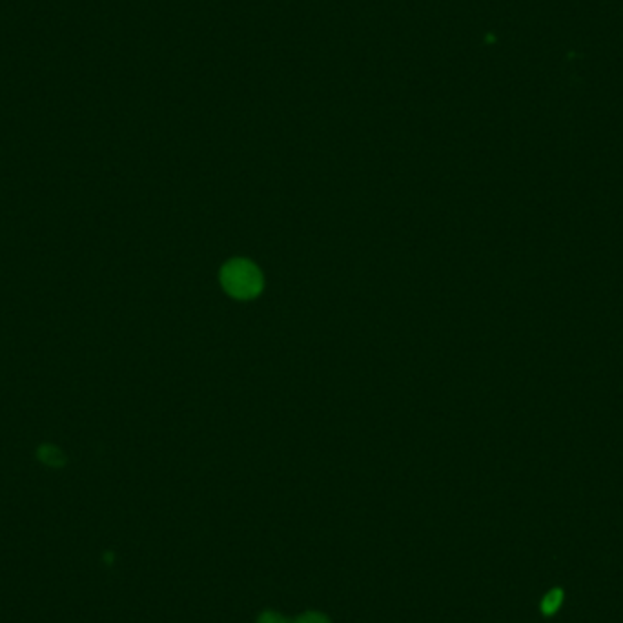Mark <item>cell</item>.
I'll return each mask as SVG.
<instances>
[{"mask_svg":"<svg viewBox=\"0 0 623 623\" xmlns=\"http://www.w3.org/2000/svg\"><path fill=\"white\" fill-rule=\"evenodd\" d=\"M561 600H563V592H561L560 589L549 592L547 596H545V600H543V603H542L543 612H545V615H554V612H556V610L560 609Z\"/></svg>","mask_w":623,"mask_h":623,"instance_id":"2","label":"cell"},{"mask_svg":"<svg viewBox=\"0 0 623 623\" xmlns=\"http://www.w3.org/2000/svg\"><path fill=\"white\" fill-rule=\"evenodd\" d=\"M223 287L226 288L230 296L239 297V299H248V297L257 296L263 288V277L261 272L247 259H233L223 268L221 274Z\"/></svg>","mask_w":623,"mask_h":623,"instance_id":"1","label":"cell"},{"mask_svg":"<svg viewBox=\"0 0 623 623\" xmlns=\"http://www.w3.org/2000/svg\"><path fill=\"white\" fill-rule=\"evenodd\" d=\"M41 459L51 466H57L64 461L63 454L58 452L57 449H53V447H44V449H41Z\"/></svg>","mask_w":623,"mask_h":623,"instance_id":"4","label":"cell"},{"mask_svg":"<svg viewBox=\"0 0 623 623\" xmlns=\"http://www.w3.org/2000/svg\"><path fill=\"white\" fill-rule=\"evenodd\" d=\"M291 623H332V622H330V618H328L327 615H323V612H317V610H306V612H303L301 616H297Z\"/></svg>","mask_w":623,"mask_h":623,"instance_id":"3","label":"cell"},{"mask_svg":"<svg viewBox=\"0 0 623 623\" xmlns=\"http://www.w3.org/2000/svg\"><path fill=\"white\" fill-rule=\"evenodd\" d=\"M257 623H291V622L288 618H284L283 615L275 612V610H265V612H261V616L257 618Z\"/></svg>","mask_w":623,"mask_h":623,"instance_id":"5","label":"cell"}]
</instances>
